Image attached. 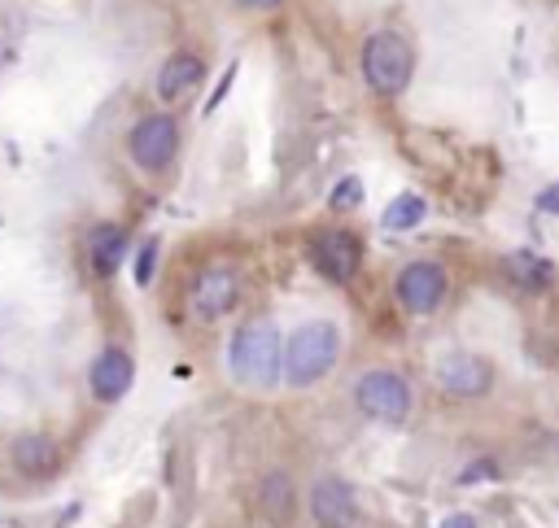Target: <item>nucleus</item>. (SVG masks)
Returning a JSON list of instances; mask_svg holds the SVG:
<instances>
[{"mask_svg": "<svg viewBox=\"0 0 559 528\" xmlns=\"http://www.w3.org/2000/svg\"><path fill=\"white\" fill-rule=\"evenodd\" d=\"M123 253H127V231L119 223H97L88 231V262L97 267V276H114L123 267Z\"/></svg>", "mask_w": 559, "mask_h": 528, "instance_id": "nucleus-13", "label": "nucleus"}, {"mask_svg": "<svg viewBox=\"0 0 559 528\" xmlns=\"http://www.w3.org/2000/svg\"><path fill=\"white\" fill-rule=\"evenodd\" d=\"M424 214H428L424 197H415V192H402V197H398V201L385 210V227H389V231H407V227H415Z\"/></svg>", "mask_w": 559, "mask_h": 528, "instance_id": "nucleus-16", "label": "nucleus"}, {"mask_svg": "<svg viewBox=\"0 0 559 528\" xmlns=\"http://www.w3.org/2000/svg\"><path fill=\"white\" fill-rule=\"evenodd\" d=\"M355 402H359V411L372 415V419L402 424L407 411H411V389H407V380L394 376V372H368V376H359V385H355Z\"/></svg>", "mask_w": 559, "mask_h": 528, "instance_id": "nucleus-5", "label": "nucleus"}, {"mask_svg": "<svg viewBox=\"0 0 559 528\" xmlns=\"http://www.w3.org/2000/svg\"><path fill=\"white\" fill-rule=\"evenodd\" d=\"M311 515L324 524V528H350L355 515H359V502H355V489L337 476H324L315 489H311Z\"/></svg>", "mask_w": 559, "mask_h": 528, "instance_id": "nucleus-9", "label": "nucleus"}, {"mask_svg": "<svg viewBox=\"0 0 559 528\" xmlns=\"http://www.w3.org/2000/svg\"><path fill=\"white\" fill-rule=\"evenodd\" d=\"M127 153L140 171H166L179 153V123L171 114H145L127 136Z\"/></svg>", "mask_w": 559, "mask_h": 528, "instance_id": "nucleus-4", "label": "nucleus"}, {"mask_svg": "<svg viewBox=\"0 0 559 528\" xmlns=\"http://www.w3.org/2000/svg\"><path fill=\"white\" fill-rule=\"evenodd\" d=\"M88 380H92V393H97L101 402H119V398L132 389V380H136V363H132L123 350H105V354L92 363Z\"/></svg>", "mask_w": 559, "mask_h": 528, "instance_id": "nucleus-11", "label": "nucleus"}, {"mask_svg": "<svg viewBox=\"0 0 559 528\" xmlns=\"http://www.w3.org/2000/svg\"><path fill=\"white\" fill-rule=\"evenodd\" d=\"M153 257H158V240H149L136 257V285H149L153 280Z\"/></svg>", "mask_w": 559, "mask_h": 528, "instance_id": "nucleus-19", "label": "nucleus"}, {"mask_svg": "<svg viewBox=\"0 0 559 528\" xmlns=\"http://www.w3.org/2000/svg\"><path fill=\"white\" fill-rule=\"evenodd\" d=\"M236 298H240V276L232 267H206L192 285V315L214 324L236 306Z\"/></svg>", "mask_w": 559, "mask_h": 528, "instance_id": "nucleus-8", "label": "nucleus"}, {"mask_svg": "<svg viewBox=\"0 0 559 528\" xmlns=\"http://www.w3.org/2000/svg\"><path fill=\"white\" fill-rule=\"evenodd\" d=\"M398 302L415 315H433L446 302V272L437 262H411L398 276Z\"/></svg>", "mask_w": 559, "mask_h": 528, "instance_id": "nucleus-7", "label": "nucleus"}, {"mask_svg": "<svg viewBox=\"0 0 559 528\" xmlns=\"http://www.w3.org/2000/svg\"><path fill=\"white\" fill-rule=\"evenodd\" d=\"M201 75H206V66H201L197 53H171L162 62V71H158V97L162 101H179L184 92H192L201 84Z\"/></svg>", "mask_w": 559, "mask_h": 528, "instance_id": "nucleus-12", "label": "nucleus"}, {"mask_svg": "<svg viewBox=\"0 0 559 528\" xmlns=\"http://www.w3.org/2000/svg\"><path fill=\"white\" fill-rule=\"evenodd\" d=\"M437 380H442V389H446V393H455V398H481V393L489 389L494 372H489V363H485V359L450 354V359H442V363H437Z\"/></svg>", "mask_w": 559, "mask_h": 528, "instance_id": "nucleus-10", "label": "nucleus"}, {"mask_svg": "<svg viewBox=\"0 0 559 528\" xmlns=\"http://www.w3.org/2000/svg\"><path fill=\"white\" fill-rule=\"evenodd\" d=\"M311 257L333 285H350L363 267V244L355 231H324L311 240Z\"/></svg>", "mask_w": 559, "mask_h": 528, "instance_id": "nucleus-6", "label": "nucleus"}, {"mask_svg": "<svg viewBox=\"0 0 559 528\" xmlns=\"http://www.w3.org/2000/svg\"><path fill=\"white\" fill-rule=\"evenodd\" d=\"M442 528H476V524H472V519H468V515H450V519H446V524H442Z\"/></svg>", "mask_w": 559, "mask_h": 528, "instance_id": "nucleus-22", "label": "nucleus"}, {"mask_svg": "<svg viewBox=\"0 0 559 528\" xmlns=\"http://www.w3.org/2000/svg\"><path fill=\"white\" fill-rule=\"evenodd\" d=\"M236 5H240V10H275L280 0H236Z\"/></svg>", "mask_w": 559, "mask_h": 528, "instance_id": "nucleus-21", "label": "nucleus"}, {"mask_svg": "<svg viewBox=\"0 0 559 528\" xmlns=\"http://www.w3.org/2000/svg\"><path fill=\"white\" fill-rule=\"evenodd\" d=\"M280 367H285V341H280L275 324L253 319L232 337V372L240 385L266 389V385H275Z\"/></svg>", "mask_w": 559, "mask_h": 528, "instance_id": "nucleus-1", "label": "nucleus"}, {"mask_svg": "<svg viewBox=\"0 0 559 528\" xmlns=\"http://www.w3.org/2000/svg\"><path fill=\"white\" fill-rule=\"evenodd\" d=\"M262 506L271 511V519H275V524H280V519H285V515H289V480H285V476H280V472L262 480Z\"/></svg>", "mask_w": 559, "mask_h": 528, "instance_id": "nucleus-17", "label": "nucleus"}, {"mask_svg": "<svg viewBox=\"0 0 559 528\" xmlns=\"http://www.w3.org/2000/svg\"><path fill=\"white\" fill-rule=\"evenodd\" d=\"M359 197H363V184L350 175V179H341L333 188V210H350V205H359Z\"/></svg>", "mask_w": 559, "mask_h": 528, "instance_id": "nucleus-18", "label": "nucleus"}, {"mask_svg": "<svg viewBox=\"0 0 559 528\" xmlns=\"http://www.w3.org/2000/svg\"><path fill=\"white\" fill-rule=\"evenodd\" d=\"M14 463H18V472H27V476H45V472L58 467V450H53L49 437H18V441H14Z\"/></svg>", "mask_w": 559, "mask_h": 528, "instance_id": "nucleus-14", "label": "nucleus"}, {"mask_svg": "<svg viewBox=\"0 0 559 528\" xmlns=\"http://www.w3.org/2000/svg\"><path fill=\"white\" fill-rule=\"evenodd\" d=\"M537 210L542 214H559V184H550V188L537 192Z\"/></svg>", "mask_w": 559, "mask_h": 528, "instance_id": "nucleus-20", "label": "nucleus"}, {"mask_svg": "<svg viewBox=\"0 0 559 528\" xmlns=\"http://www.w3.org/2000/svg\"><path fill=\"white\" fill-rule=\"evenodd\" d=\"M415 71V53L398 32H376L363 45V79L376 97H402Z\"/></svg>", "mask_w": 559, "mask_h": 528, "instance_id": "nucleus-3", "label": "nucleus"}, {"mask_svg": "<svg viewBox=\"0 0 559 528\" xmlns=\"http://www.w3.org/2000/svg\"><path fill=\"white\" fill-rule=\"evenodd\" d=\"M337 354H341L337 328L324 324V319H315V324H302V328L285 341V367H280V372L289 376V385L307 389V385H315V380H324V376L333 372Z\"/></svg>", "mask_w": 559, "mask_h": 528, "instance_id": "nucleus-2", "label": "nucleus"}, {"mask_svg": "<svg viewBox=\"0 0 559 528\" xmlns=\"http://www.w3.org/2000/svg\"><path fill=\"white\" fill-rule=\"evenodd\" d=\"M507 272H511L524 289H546L550 262H542V257H533V253H511V257H507Z\"/></svg>", "mask_w": 559, "mask_h": 528, "instance_id": "nucleus-15", "label": "nucleus"}]
</instances>
